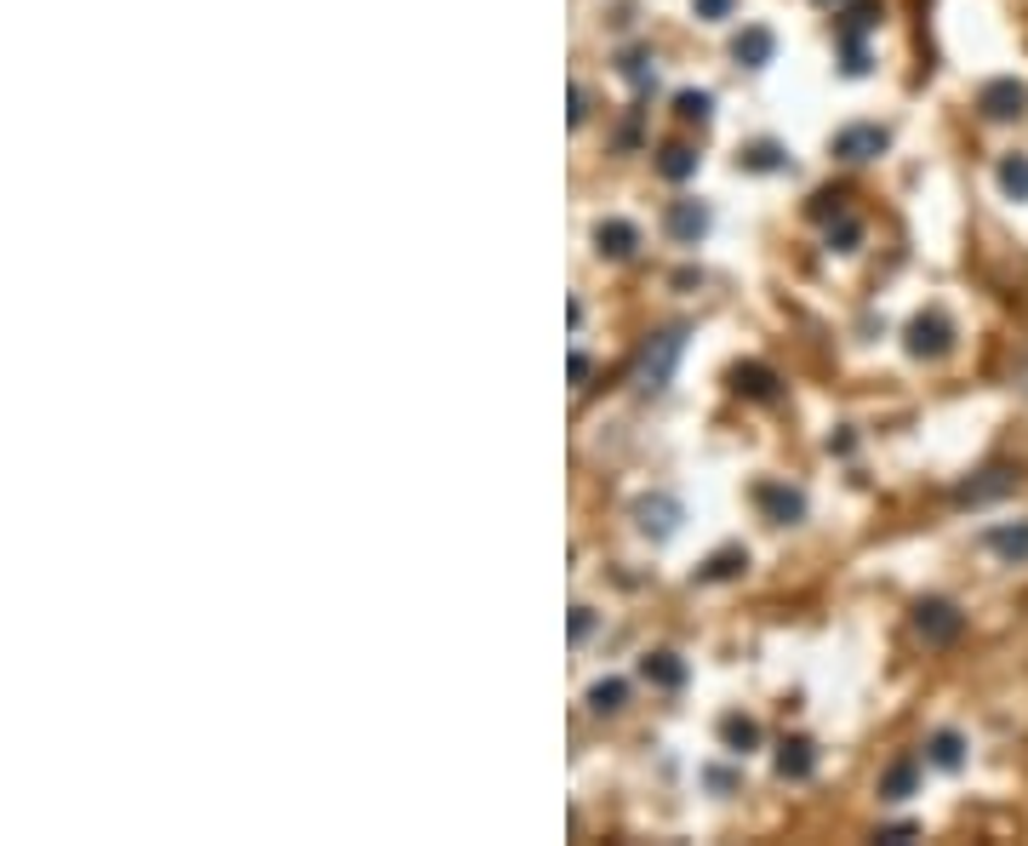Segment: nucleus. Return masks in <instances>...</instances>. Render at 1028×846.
<instances>
[{"label": "nucleus", "instance_id": "nucleus-1", "mask_svg": "<svg viewBox=\"0 0 1028 846\" xmlns=\"http://www.w3.org/2000/svg\"><path fill=\"white\" fill-rule=\"evenodd\" d=\"M681 355H686V327H669V332H658L640 350V389H669L674 384V366H681Z\"/></svg>", "mask_w": 1028, "mask_h": 846}, {"label": "nucleus", "instance_id": "nucleus-2", "mask_svg": "<svg viewBox=\"0 0 1028 846\" xmlns=\"http://www.w3.org/2000/svg\"><path fill=\"white\" fill-rule=\"evenodd\" d=\"M960 630H966V612L955 601H920L914 607V635L925 646H955Z\"/></svg>", "mask_w": 1028, "mask_h": 846}, {"label": "nucleus", "instance_id": "nucleus-3", "mask_svg": "<svg viewBox=\"0 0 1028 846\" xmlns=\"http://www.w3.org/2000/svg\"><path fill=\"white\" fill-rule=\"evenodd\" d=\"M948 350H955V327H948L943 315H920L909 327V355L914 361H943Z\"/></svg>", "mask_w": 1028, "mask_h": 846}, {"label": "nucleus", "instance_id": "nucleus-4", "mask_svg": "<svg viewBox=\"0 0 1028 846\" xmlns=\"http://www.w3.org/2000/svg\"><path fill=\"white\" fill-rule=\"evenodd\" d=\"M663 230L681 240V246H697V240L709 235V207H704V201H669Z\"/></svg>", "mask_w": 1028, "mask_h": 846}, {"label": "nucleus", "instance_id": "nucleus-5", "mask_svg": "<svg viewBox=\"0 0 1028 846\" xmlns=\"http://www.w3.org/2000/svg\"><path fill=\"white\" fill-rule=\"evenodd\" d=\"M989 555H1000L1006 566H1028V520H994L983 532Z\"/></svg>", "mask_w": 1028, "mask_h": 846}, {"label": "nucleus", "instance_id": "nucleus-6", "mask_svg": "<svg viewBox=\"0 0 1028 846\" xmlns=\"http://www.w3.org/2000/svg\"><path fill=\"white\" fill-rule=\"evenodd\" d=\"M886 127H840L835 132V161H874L886 149Z\"/></svg>", "mask_w": 1028, "mask_h": 846}, {"label": "nucleus", "instance_id": "nucleus-7", "mask_svg": "<svg viewBox=\"0 0 1028 846\" xmlns=\"http://www.w3.org/2000/svg\"><path fill=\"white\" fill-rule=\"evenodd\" d=\"M1023 104H1028L1023 81H989L983 92H977V109H983L989 120H1012V115H1023Z\"/></svg>", "mask_w": 1028, "mask_h": 846}, {"label": "nucleus", "instance_id": "nucleus-8", "mask_svg": "<svg viewBox=\"0 0 1028 846\" xmlns=\"http://www.w3.org/2000/svg\"><path fill=\"white\" fill-rule=\"evenodd\" d=\"M755 504L777 520V527H789V520L806 515V497H800L794 486H777V481H760V486H755Z\"/></svg>", "mask_w": 1028, "mask_h": 846}, {"label": "nucleus", "instance_id": "nucleus-9", "mask_svg": "<svg viewBox=\"0 0 1028 846\" xmlns=\"http://www.w3.org/2000/svg\"><path fill=\"white\" fill-rule=\"evenodd\" d=\"M635 520H640V532H651V538H674V527H681V504H674V497H640Z\"/></svg>", "mask_w": 1028, "mask_h": 846}, {"label": "nucleus", "instance_id": "nucleus-10", "mask_svg": "<svg viewBox=\"0 0 1028 846\" xmlns=\"http://www.w3.org/2000/svg\"><path fill=\"white\" fill-rule=\"evenodd\" d=\"M771 52H777V35L766 30V23H748V30L732 40V58H737L743 69H766Z\"/></svg>", "mask_w": 1028, "mask_h": 846}, {"label": "nucleus", "instance_id": "nucleus-11", "mask_svg": "<svg viewBox=\"0 0 1028 846\" xmlns=\"http://www.w3.org/2000/svg\"><path fill=\"white\" fill-rule=\"evenodd\" d=\"M594 240H600V252H606V258H635L640 230H635L629 218H600L594 223Z\"/></svg>", "mask_w": 1028, "mask_h": 846}, {"label": "nucleus", "instance_id": "nucleus-12", "mask_svg": "<svg viewBox=\"0 0 1028 846\" xmlns=\"http://www.w3.org/2000/svg\"><path fill=\"white\" fill-rule=\"evenodd\" d=\"M640 681H646V686H663V692L686 686V658H674V653H646V658H640Z\"/></svg>", "mask_w": 1028, "mask_h": 846}, {"label": "nucleus", "instance_id": "nucleus-13", "mask_svg": "<svg viewBox=\"0 0 1028 846\" xmlns=\"http://www.w3.org/2000/svg\"><path fill=\"white\" fill-rule=\"evenodd\" d=\"M817 773V750L806 738H794V743H783V750H777V778H812Z\"/></svg>", "mask_w": 1028, "mask_h": 846}, {"label": "nucleus", "instance_id": "nucleus-14", "mask_svg": "<svg viewBox=\"0 0 1028 846\" xmlns=\"http://www.w3.org/2000/svg\"><path fill=\"white\" fill-rule=\"evenodd\" d=\"M914 784H920V761L914 755H897L886 766V778H881V795H886V801H909Z\"/></svg>", "mask_w": 1028, "mask_h": 846}, {"label": "nucleus", "instance_id": "nucleus-15", "mask_svg": "<svg viewBox=\"0 0 1028 846\" xmlns=\"http://www.w3.org/2000/svg\"><path fill=\"white\" fill-rule=\"evenodd\" d=\"M720 743L732 755H748V750H760V727L748 715H720Z\"/></svg>", "mask_w": 1028, "mask_h": 846}, {"label": "nucleus", "instance_id": "nucleus-16", "mask_svg": "<svg viewBox=\"0 0 1028 846\" xmlns=\"http://www.w3.org/2000/svg\"><path fill=\"white\" fill-rule=\"evenodd\" d=\"M925 755H932V766H943V773H960V761H966V738H960V732H932Z\"/></svg>", "mask_w": 1028, "mask_h": 846}, {"label": "nucleus", "instance_id": "nucleus-17", "mask_svg": "<svg viewBox=\"0 0 1028 846\" xmlns=\"http://www.w3.org/2000/svg\"><path fill=\"white\" fill-rule=\"evenodd\" d=\"M743 566H748L743 550H720V555H709L704 566H697V584H725V578H737Z\"/></svg>", "mask_w": 1028, "mask_h": 846}, {"label": "nucleus", "instance_id": "nucleus-18", "mask_svg": "<svg viewBox=\"0 0 1028 846\" xmlns=\"http://www.w3.org/2000/svg\"><path fill=\"white\" fill-rule=\"evenodd\" d=\"M1000 492H1012V475L1006 469H983V481L960 486V504H989V497H1000Z\"/></svg>", "mask_w": 1028, "mask_h": 846}, {"label": "nucleus", "instance_id": "nucleus-19", "mask_svg": "<svg viewBox=\"0 0 1028 846\" xmlns=\"http://www.w3.org/2000/svg\"><path fill=\"white\" fill-rule=\"evenodd\" d=\"M623 704H629V681L612 675V681H594V686H589V709H594V715H617Z\"/></svg>", "mask_w": 1028, "mask_h": 846}, {"label": "nucleus", "instance_id": "nucleus-20", "mask_svg": "<svg viewBox=\"0 0 1028 846\" xmlns=\"http://www.w3.org/2000/svg\"><path fill=\"white\" fill-rule=\"evenodd\" d=\"M658 172H663V178H669V184H686V178H692V172H697V155H692V149H686V143H669V149H663V155H658Z\"/></svg>", "mask_w": 1028, "mask_h": 846}, {"label": "nucleus", "instance_id": "nucleus-21", "mask_svg": "<svg viewBox=\"0 0 1028 846\" xmlns=\"http://www.w3.org/2000/svg\"><path fill=\"white\" fill-rule=\"evenodd\" d=\"M737 395H748V401H771V395H777V372H766V366H737Z\"/></svg>", "mask_w": 1028, "mask_h": 846}, {"label": "nucleus", "instance_id": "nucleus-22", "mask_svg": "<svg viewBox=\"0 0 1028 846\" xmlns=\"http://www.w3.org/2000/svg\"><path fill=\"white\" fill-rule=\"evenodd\" d=\"M994 178H1000V189H1006L1012 201H1028V155H1006Z\"/></svg>", "mask_w": 1028, "mask_h": 846}, {"label": "nucleus", "instance_id": "nucleus-23", "mask_svg": "<svg viewBox=\"0 0 1028 846\" xmlns=\"http://www.w3.org/2000/svg\"><path fill=\"white\" fill-rule=\"evenodd\" d=\"M623 81H629L635 92H651V86H658V69H651V58L646 52H623Z\"/></svg>", "mask_w": 1028, "mask_h": 846}, {"label": "nucleus", "instance_id": "nucleus-24", "mask_svg": "<svg viewBox=\"0 0 1028 846\" xmlns=\"http://www.w3.org/2000/svg\"><path fill=\"white\" fill-rule=\"evenodd\" d=\"M858 240H863V223L851 218V212L829 218V246H835V252H858Z\"/></svg>", "mask_w": 1028, "mask_h": 846}, {"label": "nucleus", "instance_id": "nucleus-25", "mask_svg": "<svg viewBox=\"0 0 1028 846\" xmlns=\"http://www.w3.org/2000/svg\"><path fill=\"white\" fill-rule=\"evenodd\" d=\"M789 155L777 143H755V149H743V172H783Z\"/></svg>", "mask_w": 1028, "mask_h": 846}, {"label": "nucleus", "instance_id": "nucleus-26", "mask_svg": "<svg viewBox=\"0 0 1028 846\" xmlns=\"http://www.w3.org/2000/svg\"><path fill=\"white\" fill-rule=\"evenodd\" d=\"M674 115H681V120H697V127H709L714 97H709V92H681V97H674Z\"/></svg>", "mask_w": 1028, "mask_h": 846}, {"label": "nucleus", "instance_id": "nucleus-27", "mask_svg": "<svg viewBox=\"0 0 1028 846\" xmlns=\"http://www.w3.org/2000/svg\"><path fill=\"white\" fill-rule=\"evenodd\" d=\"M692 7H697V17L720 23V17H732V7H737V0H692Z\"/></svg>", "mask_w": 1028, "mask_h": 846}, {"label": "nucleus", "instance_id": "nucleus-28", "mask_svg": "<svg viewBox=\"0 0 1028 846\" xmlns=\"http://www.w3.org/2000/svg\"><path fill=\"white\" fill-rule=\"evenodd\" d=\"M589 630H594V612L589 607H571V641H583Z\"/></svg>", "mask_w": 1028, "mask_h": 846}, {"label": "nucleus", "instance_id": "nucleus-29", "mask_svg": "<svg viewBox=\"0 0 1028 846\" xmlns=\"http://www.w3.org/2000/svg\"><path fill=\"white\" fill-rule=\"evenodd\" d=\"M583 115H589V97L583 86H571V127H583Z\"/></svg>", "mask_w": 1028, "mask_h": 846}, {"label": "nucleus", "instance_id": "nucleus-30", "mask_svg": "<svg viewBox=\"0 0 1028 846\" xmlns=\"http://www.w3.org/2000/svg\"><path fill=\"white\" fill-rule=\"evenodd\" d=\"M909 835H920V830H914V824H886L874 841H909Z\"/></svg>", "mask_w": 1028, "mask_h": 846}, {"label": "nucleus", "instance_id": "nucleus-31", "mask_svg": "<svg viewBox=\"0 0 1028 846\" xmlns=\"http://www.w3.org/2000/svg\"><path fill=\"white\" fill-rule=\"evenodd\" d=\"M1023 389H1028V366H1023Z\"/></svg>", "mask_w": 1028, "mask_h": 846}]
</instances>
